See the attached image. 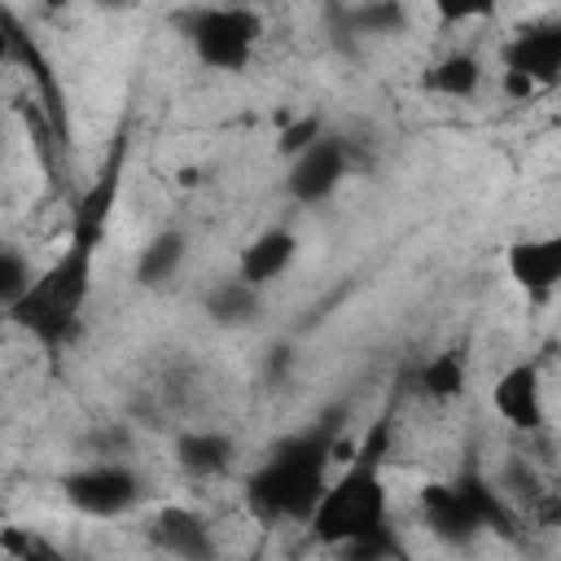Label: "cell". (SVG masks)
Listing matches in <instances>:
<instances>
[{"label": "cell", "instance_id": "6da1fadb", "mask_svg": "<svg viewBox=\"0 0 561 561\" xmlns=\"http://www.w3.org/2000/svg\"><path fill=\"white\" fill-rule=\"evenodd\" d=\"M123 162H127V136L114 140L96 180L75 197L70 232H66L61 254L44 272H35L31 289L4 311V320L18 324L31 342H39L48 355H61L83 333V311H88V298H92L96 254L110 237V219H114V206H118V193H123Z\"/></svg>", "mask_w": 561, "mask_h": 561}, {"label": "cell", "instance_id": "7a4b0ae2", "mask_svg": "<svg viewBox=\"0 0 561 561\" xmlns=\"http://www.w3.org/2000/svg\"><path fill=\"white\" fill-rule=\"evenodd\" d=\"M346 421L351 408L333 403L302 430L272 443L267 456L245 473V508L267 526L276 522L307 526L311 508L320 504L333 478V460H346V451H355V438H346Z\"/></svg>", "mask_w": 561, "mask_h": 561}, {"label": "cell", "instance_id": "3957f363", "mask_svg": "<svg viewBox=\"0 0 561 561\" xmlns=\"http://www.w3.org/2000/svg\"><path fill=\"white\" fill-rule=\"evenodd\" d=\"M390 434H394V416L381 412L364 438H355V451L346 456V469L329 478L320 504L307 517V535L337 552L355 539L377 535L381 526H390V486H386V456H390Z\"/></svg>", "mask_w": 561, "mask_h": 561}, {"label": "cell", "instance_id": "277c9868", "mask_svg": "<svg viewBox=\"0 0 561 561\" xmlns=\"http://www.w3.org/2000/svg\"><path fill=\"white\" fill-rule=\"evenodd\" d=\"M416 508L425 517V530L451 548H465L478 535L513 539V513L478 469H465L447 482H425Z\"/></svg>", "mask_w": 561, "mask_h": 561}, {"label": "cell", "instance_id": "5b68a950", "mask_svg": "<svg viewBox=\"0 0 561 561\" xmlns=\"http://www.w3.org/2000/svg\"><path fill=\"white\" fill-rule=\"evenodd\" d=\"M171 26L184 35L193 57L219 75L245 70L263 39V18L245 4H188L171 13Z\"/></svg>", "mask_w": 561, "mask_h": 561}, {"label": "cell", "instance_id": "8992f818", "mask_svg": "<svg viewBox=\"0 0 561 561\" xmlns=\"http://www.w3.org/2000/svg\"><path fill=\"white\" fill-rule=\"evenodd\" d=\"M61 500L83 517H127L145 504V478L127 460H88L61 478Z\"/></svg>", "mask_w": 561, "mask_h": 561}, {"label": "cell", "instance_id": "52a82bcc", "mask_svg": "<svg viewBox=\"0 0 561 561\" xmlns=\"http://www.w3.org/2000/svg\"><path fill=\"white\" fill-rule=\"evenodd\" d=\"M346 175H351V145H346V136L324 131L311 149L289 158L285 197L298 202V206H320V202H329L342 188Z\"/></svg>", "mask_w": 561, "mask_h": 561}, {"label": "cell", "instance_id": "ba28073f", "mask_svg": "<svg viewBox=\"0 0 561 561\" xmlns=\"http://www.w3.org/2000/svg\"><path fill=\"white\" fill-rule=\"evenodd\" d=\"M145 539L167 557V561H219V539L215 526L188 508V504H162L145 522Z\"/></svg>", "mask_w": 561, "mask_h": 561}, {"label": "cell", "instance_id": "9c48e42d", "mask_svg": "<svg viewBox=\"0 0 561 561\" xmlns=\"http://www.w3.org/2000/svg\"><path fill=\"white\" fill-rule=\"evenodd\" d=\"M491 412L508 430H517V434L543 430L548 408H543V377H539V364L535 359H517V364H508L491 381Z\"/></svg>", "mask_w": 561, "mask_h": 561}, {"label": "cell", "instance_id": "30bf717a", "mask_svg": "<svg viewBox=\"0 0 561 561\" xmlns=\"http://www.w3.org/2000/svg\"><path fill=\"white\" fill-rule=\"evenodd\" d=\"M500 66L513 75H526L535 88H552L561 79V26L539 22L522 26L500 44Z\"/></svg>", "mask_w": 561, "mask_h": 561}, {"label": "cell", "instance_id": "8fae6325", "mask_svg": "<svg viewBox=\"0 0 561 561\" xmlns=\"http://www.w3.org/2000/svg\"><path fill=\"white\" fill-rule=\"evenodd\" d=\"M504 272H508V280L526 298H535V302L552 298V289L561 285V237L548 232V237H517V241H508Z\"/></svg>", "mask_w": 561, "mask_h": 561}, {"label": "cell", "instance_id": "7c38bea8", "mask_svg": "<svg viewBox=\"0 0 561 561\" xmlns=\"http://www.w3.org/2000/svg\"><path fill=\"white\" fill-rule=\"evenodd\" d=\"M294 259H298V232L294 228H263L254 241H245L241 245V254H237V276L250 285V289H267V285H276L289 267H294Z\"/></svg>", "mask_w": 561, "mask_h": 561}, {"label": "cell", "instance_id": "4fadbf2b", "mask_svg": "<svg viewBox=\"0 0 561 561\" xmlns=\"http://www.w3.org/2000/svg\"><path fill=\"white\" fill-rule=\"evenodd\" d=\"M171 456L188 478H219L237 465V438L228 430H215V425L180 430L171 443Z\"/></svg>", "mask_w": 561, "mask_h": 561}, {"label": "cell", "instance_id": "5bb4252c", "mask_svg": "<svg viewBox=\"0 0 561 561\" xmlns=\"http://www.w3.org/2000/svg\"><path fill=\"white\" fill-rule=\"evenodd\" d=\"M184 259H188V237H184L180 228H162V232H153V237L140 245L131 276H136L140 289H162L167 280L180 276Z\"/></svg>", "mask_w": 561, "mask_h": 561}, {"label": "cell", "instance_id": "9a60e30c", "mask_svg": "<svg viewBox=\"0 0 561 561\" xmlns=\"http://www.w3.org/2000/svg\"><path fill=\"white\" fill-rule=\"evenodd\" d=\"M421 88L443 101H469L482 88V57L469 48H451L421 75Z\"/></svg>", "mask_w": 561, "mask_h": 561}, {"label": "cell", "instance_id": "2e32d148", "mask_svg": "<svg viewBox=\"0 0 561 561\" xmlns=\"http://www.w3.org/2000/svg\"><path fill=\"white\" fill-rule=\"evenodd\" d=\"M465 386H469V359L460 346H443L430 359H421V368H416V390L430 403H456L465 394Z\"/></svg>", "mask_w": 561, "mask_h": 561}, {"label": "cell", "instance_id": "e0dca14e", "mask_svg": "<svg viewBox=\"0 0 561 561\" xmlns=\"http://www.w3.org/2000/svg\"><path fill=\"white\" fill-rule=\"evenodd\" d=\"M202 307H206V316H210L215 324H224V329H241V324H254V320H259V311H263V294L250 289V285L232 272V276H224V280H215V285L206 289Z\"/></svg>", "mask_w": 561, "mask_h": 561}, {"label": "cell", "instance_id": "ac0fdd59", "mask_svg": "<svg viewBox=\"0 0 561 561\" xmlns=\"http://www.w3.org/2000/svg\"><path fill=\"white\" fill-rule=\"evenodd\" d=\"M342 22L355 35H399V31H408L412 9L399 4V0H368V4L342 9Z\"/></svg>", "mask_w": 561, "mask_h": 561}, {"label": "cell", "instance_id": "d6986e66", "mask_svg": "<svg viewBox=\"0 0 561 561\" xmlns=\"http://www.w3.org/2000/svg\"><path fill=\"white\" fill-rule=\"evenodd\" d=\"M0 552H4V561H70L44 530L22 526V522L0 526Z\"/></svg>", "mask_w": 561, "mask_h": 561}, {"label": "cell", "instance_id": "ffe728a7", "mask_svg": "<svg viewBox=\"0 0 561 561\" xmlns=\"http://www.w3.org/2000/svg\"><path fill=\"white\" fill-rule=\"evenodd\" d=\"M324 131H329V127H324V114H320V110L285 114V118H280V127H276V153L289 162V158H298L302 149H311Z\"/></svg>", "mask_w": 561, "mask_h": 561}, {"label": "cell", "instance_id": "44dd1931", "mask_svg": "<svg viewBox=\"0 0 561 561\" xmlns=\"http://www.w3.org/2000/svg\"><path fill=\"white\" fill-rule=\"evenodd\" d=\"M31 280H35V272H31V259L18 250V245H9V241H0V316L31 289Z\"/></svg>", "mask_w": 561, "mask_h": 561}, {"label": "cell", "instance_id": "7402d4cb", "mask_svg": "<svg viewBox=\"0 0 561 561\" xmlns=\"http://www.w3.org/2000/svg\"><path fill=\"white\" fill-rule=\"evenodd\" d=\"M337 561H408V548L399 543V530H394V522H390V526H381L377 535L337 548Z\"/></svg>", "mask_w": 561, "mask_h": 561}, {"label": "cell", "instance_id": "603a6c76", "mask_svg": "<svg viewBox=\"0 0 561 561\" xmlns=\"http://www.w3.org/2000/svg\"><path fill=\"white\" fill-rule=\"evenodd\" d=\"M500 88H504V96H508V101H526V96H535V92H539L526 75H513V70H500Z\"/></svg>", "mask_w": 561, "mask_h": 561}, {"label": "cell", "instance_id": "cb8c5ba5", "mask_svg": "<svg viewBox=\"0 0 561 561\" xmlns=\"http://www.w3.org/2000/svg\"><path fill=\"white\" fill-rule=\"evenodd\" d=\"M0 561H4V552H0Z\"/></svg>", "mask_w": 561, "mask_h": 561}, {"label": "cell", "instance_id": "d4e9b609", "mask_svg": "<svg viewBox=\"0 0 561 561\" xmlns=\"http://www.w3.org/2000/svg\"><path fill=\"white\" fill-rule=\"evenodd\" d=\"M250 561H259V557H250Z\"/></svg>", "mask_w": 561, "mask_h": 561}]
</instances>
